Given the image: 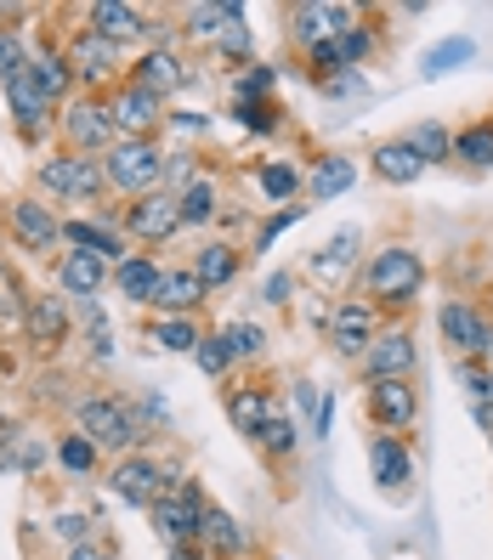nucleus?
<instances>
[{
    "instance_id": "nucleus-18",
    "label": "nucleus",
    "mask_w": 493,
    "mask_h": 560,
    "mask_svg": "<svg viewBox=\"0 0 493 560\" xmlns=\"http://www.w3.org/2000/svg\"><path fill=\"white\" fill-rule=\"evenodd\" d=\"M346 23H357L352 7H329V0H301V7H289V35H295V46H301V51L335 40Z\"/></svg>"
},
{
    "instance_id": "nucleus-3",
    "label": "nucleus",
    "mask_w": 493,
    "mask_h": 560,
    "mask_svg": "<svg viewBox=\"0 0 493 560\" xmlns=\"http://www.w3.org/2000/svg\"><path fill=\"white\" fill-rule=\"evenodd\" d=\"M35 187L46 199H69V205H96L108 192V176H103V153H69L57 148L35 164Z\"/></svg>"
},
{
    "instance_id": "nucleus-30",
    "label": "nucleus",
    "mask_w": 493,
    "mask_h": 560,
    "mask_svg": "<svg viewBox=\"0 0 493 560\" xmlns=\"http://www.w3.org/2000/svg\"><path fill=\"white\" fill-rule=\"evenodd\" d=\"M28 80H35V85L46 91V103H57V108L74 96V69H69V57H62L57 46L28 51Z\"/></svg>"
},
{
    "instance_id": "nucleus-44",
    "label": "nucleus",
    "mask_w": 493,
    "mask_h": 560,
    "mask_svg": "<svg viewBox=\"0 0 493 560\" xmlns=\"http://www.w3.org/2000/svg\"><path fill=\"white\" fill-rule=\"evenodd\" d=\"M221 335H227V346H233L239 362H255L261 351H267V328L261 323H221Z\"/></svg>"
},
{
    "instance_id": "nucleus-52",
    "label": "nucleus",
    "mask_w": 493,
    "mask_h": 560,
    "mask_svg": "<svg viewBox=\"0 0 493 560\" xmlns=\"http://www.w3.org/2000/svg\"><path fill=\"white\" fill-rule=\"evenodd\" d=\"M289 289H295V278L289 272H273L267 283H261V301H267V306H289Z\"/></svg>"
},
{
    "instance_id": "nucleus-41",
    "label": "nucleus",
    "mask_w": 493,
    "mask_h": 560,
    "mask_svg": "<svg viewBox=\"0 0 493 560\" xmlns=\"http://www.w3.org/2000/svg\"><path fill=\"white\" fill-rule=\"evenodd\" d=\"M335 46H341V62H346V69H352V74H364V62L375 57L380 35H375L369 23H346L341 35H335Z\"/></svg>"
},
{
    "instance_id": "nucleus-10",
    "label": "nucleus",
    "mask_w": 493,
    "mask_h": 560,
    "mask_svg": "<svg viewBox=\"0 0 493 560\" xmlns=\"http://www.w3.org/2000/svg\"><path fill=\"white\" fill-rule=\"evenodd\" d=\"M414 369H420V340H414L409 323H386L380 335L369 340V351L357 357L364 385H375V380H414Z\"/></svg>"
},
{
    "instance_id": "nucleus-9",
    "label": "nucleus",
    "mask_w": 493,
    "mask_h": 560,
    "mask_svg": "<svg viewBox=\"0 0 493 560\" xmlns=\"http://www.w3.org/2000/svg\"><path fill=\"white\" fill-rule=\"evenodd\" d=\"M364 413L375 424V436H403L420 424V385L414 380H375L364 385Z\"/></svg>"
},
{
    "instance_id": "nucleus-43",
    "label": "nucleus",
    "mask_w": 493,
    "mask_h": 560,
    "mask_svg": "<svg viewBox=\"0 0 493 560\" xmlns=\"http://www.w3.org/2000/svg\"><path fill=\"white\" fill-rule=\"evenodd\" d=\"M193 357H199V369H205L210 380H227V374L239 369V357H233V346H227L221 328H205V340H199V351H193Z\"/></svg>"
},
{
    "instance_id": "nucleus-32",
    "label": "nucleus",
    "mask_w": 493,
    "mask_h": 560,
    "mask_svg": "<svg viewBox=\"0 0 493 560\" xmlns=\"http://www.w3.org/2000/svg\"><path fill=\"white\" fill-rule=\"evenodd\" d=\"M403 142L420 153L425 171H432V164H454V130H448V125H437V119L409 125V137H403Z\"/></svg>"
},
{
    "instance_id": "nucleus-46",
    "label": "nucleus",
    "mask_w": 493,
    "mask_h": 560,
    "mask_svg": "<svg viewBox=\"0 0 493 560\" xmlns=\"http://www.w3.org/2000/svg\"><path fill=\"white\" fill-rule=\"evenodd\" d=\"M182 28L193 40H216L227 28V7H182Z\"/></svg>"
},
{
    "instance_id": "nucleus-24",
    "label": "nucleus",
    "mask_w": 493,
    "mask_h": 560,
    "mask_svg": "<svg viewBox=\"0 0 493 560\" xmlns=\"http://www.w3.org/2000/svg\"><path fill=\"white\" fill-rule=\"evenodd\" d=\"M369 470L380 492H403L414 481V447L403 436H369Z\"/></svg>"
},
{
    "instance_id": "nucleus-1",
    "label": "nucleus",
    "mask_w": 493,
    "mask_h": 560,
    "mask_svg": "<svg viewBox=\"0 0 493 560\" xmlns=\"http://www.w3.org/2000/svg\"><path fill=\"white\" fill-rule=\"evenodd\" d=\"M357 278H364V289H369L364 301H375L380 312H409L420 283H425V260H420L414 244H380Z\"/></svg>"
},
{
    "instance_id": "nucleus-4",
    "label": "nucleus",
    "mask_w": 493,
    "mask_h": 560,
    "mask_svg": "<svg viewBox=\"0 0 493 560\" xmlns=\"http://www.w3.org/2000/svg\"><path fill=\"white\" fill-rule=\"evenodd\" d=\"M103 176H108V192H119V199H142V192H153L164 182V148L153 137H125L103 153Z\"/></svg>"
},
{
    "instance_id": "nucleus-35",
    "label": "nucleus",
    "mask_w": 493,
    "mask_h": 560,
    "mask_svg": "<svg viewBox=\"0 0 493 560\" xmlns=\"http://www.w3.org/2000/svg\"><path fill=\"white\" fill-rule=\"evenodd\" d=\"M471 57H477V40H471V35H448V40H437L432 51L420 57V74H425V80H443V74H454V69H466Z\"/></svg>"
},
{
    "instance_id": "nucleus-31",
    "label": "nucleus",
    "mask_w": 493,
    "mask_h": 560,
    "mask_svg": "<svg viewBox=\"0 0 493 560\" xmlns=\"http://www.w3.org/2000/svg\"><path fill=\"white\" fill-rule=\"evenodd\" d=\"M148 340H159V351H171V357H193L205 340V323L199 317H153Z\"/></svg>"
},
{
    "instance_id": "nucleus-39",
    "label": "nucleus",
    "mask_w": 493,
    "mask_h": 560,
    "mask_svg": "<svg viewBox=\"0 0 493 560\" xmlns=\"http://www.w3.org/2000/svg\"><path fill=\"white\" fill-rule=\"evenodd\" d=\"M273 91H278L273 62H244V69L233 74V103H273Z\"/></svg>"
},
{
    "instance_id": "nucleus-37",
    "label": "nucleus",
    "mask_w": 493,
    "mask_h": 560,
    "mask_svg": "<svg viewBox=\"0 0 493 560\" xmlns=\"http://www.w3.org/2000/svg\"><path fill=\"white\" fill-rule=\"evenodd\" d=\"M454 159L471 164V171H493V119H477L454 137Z\"/></svg>"
},
{
    "instance_id": "nucleus-12",
    "label": "nucleus",
    "mask_w": 493,
    "mask_h": 560,
    "mask_svg": "<svg viewBox=\"0 0 493 560\" xmlns=\"http://www.w3.org/2000/svg\"><path fill=\"white\" fill-rule=\"evenodd\" d=\"M205 510H210V499L187 481L182 492H164L148 515H153V533L164 538V549H176V544H199L205 538Z\"/></svg>"
},
{
    "instance_id": "nucleus-34",
    "label": "nucleus",
    "mask_w": 493,
    "mask_h": 560,
    "mask_svg": "<svg viewBox=\"0 0 493 560\" xmlns=\"http://www.w3.org/2000/svg\"><path fill=\"white\" fill-rule=\"evenodd\" d=\"M176 210H182V233L187 226H210V221H221V192H216V182H193V187H182L176 192Z\"/></svg>"
},
{
    "instance_id": "nucleus-47",
    "label": "nucleus",
    "mask_w": 493,
    "mask_h": 560,
    "mask_svg": "<svg viewBox=\"0 0 493 560\" xmlns=\"http://www.w3.org/2000/svg\"><path fill=\"white\" fill-rule=\"evenodd\" d=\"M233 114H239V125H244V130H261V137L284 130V114H278L273 103H233Z\"/></svg>"
},
{
    "instance_id": "nucleus-14",
    "label": "nucleus",
    "mask_w": 493,
    "mask_h": 560,
    "mask_svg": "<svg viewBox=\"0 0 493 560\" xmlns=\"http://www.w3.org/2000/svg\"><path fill=\"white\" fill-rule=\"evenodd\" d=\"M108 487H114V499L137 504V510H153L164 499V458H153L148 447L119 453L114 470H108Z\"/></svg>"
},
{
    "instance_id": "nucleus-45",
    "label": "nucleus",
    "mask_w": 493,
    "mask_h": 560,
    "mask_svg": "<svg viewBox=\"0 0 493 560\" xmlns=\"http://www.w3.org/2000/svg\"><path fill=\"white\" fill-rule=\"evenodd\" d=\"M255 442L267 447V458H289V453H295V442H301V431H295V419L278 408V413L267 419V431H261Z\"/></svg>"
},
{
    "instance_id": "nucleus-49",
    "label": "nucleus",
    "mask_w": 493,
    "mask_h": 560,
    "mask_svg": "<svg viewBox=\"0 0 493 560\" xmlns=\"http://www.w3.org/2000/svg\"><path fill=\"white\" fill-rule=\"evenodd\" d=\"M199 182V164H193V153H164V192H182V187H193Z\"/></svg>"
},
{
    "instance_id": "nucleus-36",
    "label": "nucleus",
    "mask_w": 493,
    "mask_h": 560,
    "mask_svg": "<svg viewBox=\"0 0 493 560\" xmlns=\"http://www.w3.org/2000/svg\"><path fill=\"white\" fill-rule=\"evenodd\" d=\"M57 465L69 470L74 481H91V476H96V465H103V447H96L91 436H80V431H69V436L57 442Z\"/></svg>"
},
{
    "instance_id": "nucleus-40",
    "label": "nucleus",
    "mask_w": 493,
    "mask_h": 560,
    "mask_svg": "<svg viewBox=\"0 0 493 560\" xmlns=\"http://www.w3.org/2000/svg\"><path fill=\"white\" fill-rule=\"evenodd\" d=\"M199 544H210L216 555H227V560H233V555L244 549V533H239V521L227 515L221 504H210V510H205V538H199Z\"/></svg>"
},
{
    "instance_id": "nucleus-16",
    "label": "nucleus",
    "mask_w": 493,
    "mask_h": 560,
    "mask_svg": "<svg viewBox=\"0 0 493 560\" xmlns=\"http://www.w3.org/2000/svg\"><path fill=\"white\" fill-rule=\"evenodd\" d=\"M18 317H23V340L35 351H57L74 335V317H69V301H62V294H23Z\"/></svg>"
},
{
    "instance_id": "nucleus-5",
    "label": "nucleus",
    "mask_w": 493,
    "mask_h": 560,
    "mask_svg": "<svg viewBox=\"0 0 493 560\" xmlns=\"http://www.w3.org/2000/svg\"><path fill=\"white\" fill-rule=\"evenodd\" d=\"M386 312L375 306V301H364V294H346V301H335L329 306V317H323V335H329V351H335L341 362H352L357 369V357L369 351V340L380 335V323Z\"/></svg>"
},
{
    "instance_id": "nucleus-25",
    "label": "nucleus",
    "mask_w": 493,
    "mask_h": 560,
    "mask_svg": "<svg viewBox=\"0 0 493 560\" xmlns=\"http://www.w3.org/2000/svg\"><path fill=\"white\" fill-rule=\"evenodd\" d=\"M244 272V249L239 244H227V238H210V244H199L193 249V278H199V289L205 294H216V289H227Z\"/></svg>"
},
{
    "instance_id": "nucleus-20",
    "label": "nucleus",
    "mask_w": 493,
    "mask_h": 560,
    "mask_svg": "<svg viewBox=\"0 0 493 560\" xmlns=\"http://www.w3.org/2000/svg\"><path fill=\"white\" fill-rule=\"evenodd\" d=\"M278 413V402H273V390L261 385V380H239L233 390H227V424H233L239 436H261L267 431V419Z\"/></svg>"
},
{
    "instance_id": "nucleus-29",
    "label": "nucleus",
    "mask_w": 493,
    "mask_h": 560,
    "mask_svg": "<svg viewBox=\"0 0 493 560\" xmlns=\"http://www.w3.org/2000/svg\"><path fill=\"white\" fill-rule=\"evenodd\" d=\"M357 187V164L346 153H318V164L307 171V199L329 205V199H341V192Z\"/></svg>"
},
{
    "instance_id": "nucleus-7",
    "label": "nucleus",
    "mask_w": 493,
    "mask_h": 560,
    "mask_svg": "<svg viewBox=\"0 0 493 560\" xmlns=\"http://www.w3.org/2000/svg\"><path fill=\"white\" fill-rule=\"evenodd\" d=\"M119 233H125V244H142L148 255H153L159 244H171V238L182 233L176 192L153 187V192H142V199H130V205L119 210Z\"/></svg>"
},
{
    "instance_id": "nucleus-50",
    "label": "nucleus",
    "mask_w": 493,
    "mask_h": 560,
    "mask_svg": "<svg viewBox=\"0 0 493 560\" xmlns=\"http://www.w3.org/2000/svg\"><path fill=\"white\" fill-rule=\"evenodd\" d=\"M295 221H301V205H284L278 215H267V221L255 226V244H250V249H273V238L284 233V226H295Z\"/></svg>"
},
{
    "instance_id": "nucleus-51",
    "label": "nucleus",
    "mask_w": 493,
    "mask_h": 560,
    "mask_svg": "<svg viewBox=\"0 0 493 560\" xmlns=\"http://www.w3.org/2000/svg\"><path fill=\"white\" fill-rule=\"evenodd\" d=\"M459 380H466L471 402H493V374H488V362H459Z\"/></svg>"
},
{
    "instance_id": "nucleus-33",
    "label": "nucleus",
    "mask_w": 493,
    "mask_h": 560,
    "mask_svg": "<svg viewBox=\"0 0 493 560\" xmlns=\"http://www.w3.org/2000/svg\"><path fill=\"white\" fill-rule=\"evenodd\" d=\"M255 187L267 192L273 205H289L295 192H307V176L295 171L289 159H261V164H255Z\"/></svg>"
},
{
    "instance_id": "nucleus-22",
    "label": "nucleus",
    "mask_w": 493,
    "mask_h": 560,
    "mask_svg": "<svg viewBox=\"0 0 493 560\" xmlns=\"http://www.w3.org/2000/svg\"><path fill=\"white\" fill-rule=\"evenodd\" d=\"M210 301V294L199 289V278H193V267H164L159 272V289H153V312L159 317H199V306Z\"/></svg>"
},
{
    "instance_id": "nucleus-17",
    "label": "nucleus",
    "mask_w": 493,
    "mask_h": 560,
    "mask_svg": "<svg viewBox=\"0 0 493 560\" xmlns=\"http://www.w3.org/2000/svg\"><path fill=\"white\" fill-rule=\"evenodd\" d=\"M7 103H12V125L23 142H41L46 125H57V103H46V91L28 80V69L7 80Z\"/></svg>"
},
{
    "instance_id": "nucleus-27",
    "label": "nucleus",
    "mask_w": 493,
    "mask_h": 560,
    "mask_svg": "<svg viewBox=\"0 0 493 560\" xmlns=\"http://www.w3.org/2000/svg\"><path fill=\"white\" fill-rule=\"evenodd\" d=\"M130 80H137L142 91H153L159 103H164L171 91H182V85H187V62H182L171 46H148V51L137 57V74H130Z\"/></svg>"
},
{
    "instance_id": "nucleus-55",
    "label": "nucleus",
    "mask_w": 493,
    "mask_h": 560,
    "mask_svg": "<svg viewBox=\"0 0 493 560\" xmlns=\"http://www.w3.org/2000/svg\"><path fill=\"white\" fill-rule=\"evenodd\" d=\"M164 119H171L176 130H205V119H199V114H164Z\"/></svg>"
},
{
    "instance_id": "nucleus-23",
    "label": "nucleus",
    "mask_w": 493,
    "mask_h": 560,
    "mask_svg": "<svg viewBox=\"0 0 493 560\" xmlns=\"http://www.w3.org/2000/svg\"><path fill=\"white\" fill-rule=\"evenodd\" d=\"M108 260L103 255H91V249H62L57 255V283H62V294H74V301H96L103 294V283H108Z\"/></svg>"
},
{
    "instance_id": "nucleus-38",
    "label": "nucleus",
    "mask_w": 493,
    "mask_h": 560,
    "mask_svg": "<svg viewBox=\"0 0 493 560\" xmlns=\"http://www.w3.org/2000/svg\"><path fill=\"white\" fill-rule=\"evenodd\" d=\"M216 51L233 62V69H244V62H255V40H250V23H244V7H227V28L216 35Z\"/></svg>"
},
{
    "instance_id": "nucleus-54",
    "label": "nucleus",
    "mask_w": 493,
    "mask_h": 560,
    "mask_svg": "<svg viewBox=\"0 0 493 560\" xmlns=\"http://www.w3.org/2000/svg\"><path fill=\"white\" fill-rule=\"evenodd\" d=\"M164 560H205V544H176V549H164Z\"/></svg>"
},
{
    "instance_id": "nucleus-56",
    "label": "nucleus",
    "mask_w": 493,
    "mask_h": 560,
    "mask_svg": "<svg viewBox=\"0 0 493 560\" xmlns=\"http://www.w3.org/2000/svg\"><path fill=\"white\" fill-rule=\"evenodd\" d=\"M7 312H12V294H7V289H0V323H7Z\"/></svg>"
},
{
    "instance_id": "nucleus-42",
    "label": "nucleus",
    "mask_w": 493,
    "mask_h": 560,
    "mask_svg": "<svg viewBox=\"0 0 493 560\" xmlns=\"http://www.w3.org/2000/svg\"><path fill=\"white\" fill-rule=\"evenodd\" d=\"M51 533L69 544V549H80V544H91V538H103V515H96V510H62V515L51 521Z\"/></svg>"
},
{
    "instance_id": "nucleus-2",
    "label": "nucleus",
    "mask_w": 493,
    "mask_h": 560,
    "mask_svg": "<svg viewBox=\"0 0 493 560\" xmlns=\"http://www.w3.org/2000/svg\"><path fill=\"white\" fill-rule=\"evenodd\" d=\"M74 431L91 436L103 453H137L148 442V431L137 424V408H130L125 397H114V390H96V397H80L74 402Z\"/></svg>"
},
{
    "instance_id": "nucleus-6",
    "label": "nucleus",
    "mask_w": 493,
    "mask_h": 560,
    "mask_svg": "<svg viewBox=\"0 0 493 560\" xmlns=\"http://www.w3.org/2000/svg\"><path fill=\"white\" fill-rule=\"evenodd\" d=\"M57 137L69 153H108L119 137H114V119H108V96H69L57 108Z\"/></svg>"
},
{
    "instance_id": "nucleus-48",
    "label": "nucleus",
    "mask_w": 493,
    "mask_h": 560,
    "mask_svg": "<svg viewBox=\"0 0 493 560\" xmlns=\"http://www.w3.org/2000/svg\"><path fill=\"white\" fill-rule=\"evenodd\" d=\"M23 69H28V46L18 40V28L0 23V80H12V74H23Z\"/></svg>"
},
{
    "instance_id": "nucleus-57",
    "label": "nucleus",
    "mask_w": 493,
    "mask_h": 560,
    "mask_svg": "<svg viewBox=\"0 0 493 560\" xmlns=\"http://www.w3.org/2000/svg\"><path fill=\"white\" fill-rule=\"evenodd\" d=\"M488 374H493V351H488Z\"/></svg>"
},
{
    "instance_id": "nucleus-15",
    "label": "nucleus",
    "mask_w": 493,
    "mask_h": 560,
    "mask_svg": "<svg viewBox=\"0 0 493 560\" xmlns=\"http://www.w3.org/2000/svg\"><path fill=\"white\" fill-rule=\"evenodd\" d=\"M108 119H114V137H119V142H125V137H153V130L164 125V103L125 74V80L108 91Z\"/></svg>"
},
{
    "instance_id": "nucleus-13",
    "label": "nucleus",
    "mask_w": 493,
    "mask_h": 560,
    "mask_svg": "<svg viewBox=\"0 0 493 560\" xmlns=\"http://www.w3.org/2000/svg\"><path fill=\"white\" fill-rule=\"evenodd\" d=\"M7 233H12L18 249L46 255V249L62 244V215L46 199H35V192H18V199H7Z\"/></svg>"
},
{
    "instance_id": "nucleus-53",
    "label": "nucleus",
    "mask_w": 493,
    "mask_h": 560,
    "mask_svg": "<svg viewBox=\"0 0 493 560\" xmlns=\"http://www.w3.org/2000/svg\"><path fill=\"white\" fill-rule=\"evenodd\" d=\"M69 560H119V549H114L108 538H91V544H80V549H69Z\"/></svg>"
},
{
    "instance_id": "nucleus-8",
    "label": "nucleus",
    "mask_w": 493,
    "mask_h": 560,
    "mask_svg": "<svg viewBox=\"0 0 493 560\" xmlns=\"http://www.w3.org/2000/svg\"><path fill=\"white\" fill-rule=\"evenodd\" d=\"M437 328H443V346L459 362H488V351H493V312H482L477 301H466V294H454V301L437 306Z\"/></svg>"
},
{
    "instance_id": "nucleus-21",
    "label": "nucleus",
    "mask_w": 493,
    "mask_h": 560,
    "mask_svg": "<svg viewBox=\"0 0 493 560\" xmlns=\"http://www.w3.org/2000/svg\"><path fill=\"white\" fill-rule=\"evenodd\" d=\"M85 28L103 35V40H114V46H130V40H148V12L142 7H119V0H91Z\"/></svg>"
},
{
    "instance_id": "nucleus-26",
    "label": "nucleus",
    "mask_w": 493,
    "mask_h": 560,
    "mask_svg": "<svg viewBox=\"0 0 493 560\" xmlns=\"http://www.w3.org/2000/svg\"><path fill=\"white\" fill-rule=\"evenodd\" d=\"M369 176L386 182V187H414L425 176V164H420V153L403 137H391V142H375L369 148Z\"/></svg>"
},
{
    "instance_id": "nucleus-19",
    "label": "nucleus",
    "mask_w": 493,
    "mask_h": 560,
    "mask_svg": "<svg viewBox=\"0 0 493 560\" xmlns=\"http://www.w3.org/2000/svg\"><path fill=\"white\" fill-rule=\"evenodd\" d=\"M357 244H364V226H341V233L312 255V278L329 283V289H346L352 272H364V249Z\"/></svg>"
},
{
    "instance_id": "nucleus-28",
    "label": "nucleus",
    "mask_w": 493,
    "mask_h": 560,
    "mask_svg": "<svg viewBox=\"0 0 493 560\" xmlns=\"http://www.w3.org/2000/svg\"><path fill=\"white\" fill-rule=\"evenodd\" d=\"M159 272H164V267H159V260H153L148 249H130V255L119 260V267L108 272V283L125 294L130 306H148V301H153V289H159Z\"/></svg>"
},
{
    "instance_id": "nucleus-11",
    "label": "nucleus",
    "mask_w": 493,
    "mask_h": 560,
    "mask_svg": "<svg viewBox=\"0 0 493 560\" xmlns=\"http://www.w3.org/2000/svg\"><path fill=\"white\" fill-rule=\"evenodd\" d=\"M62 57H69L74 85H80L85 96H103V85L119 74V62H125V46H114V40H103V35H91V28L80 23L74 40L62 46Z\"/></svg>"
}]
</instances>
